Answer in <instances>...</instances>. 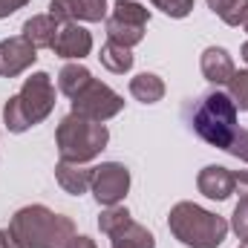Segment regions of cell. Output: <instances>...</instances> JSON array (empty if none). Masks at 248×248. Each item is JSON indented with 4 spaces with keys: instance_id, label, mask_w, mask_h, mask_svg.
I'll list each match as a JSON object with an SVG mask.
<instances>
[{
    "instance_id": "1",
    "label": "cell",
    "mask_w": 248,
    "mask_h": 248,
    "mask_svg": "<svg viewBox=\"0 0 248 248\" xmlns=\"http://www.w3.org/2000/svg\"><path fill=\"white\" fill-rule=\"evenodd\" d=\"M9 231L23 248H66L75 237V222L72 217L55 214L46 205H26L15 211Z\"/></svg>"
},
{
    "instance_id": "11",
    "label": "cell",
    "mask_w": 248,
    "mask_h": 248,
    "mask_svg": "<svg viewBox=\"0 0 248 248\" xmlns=\"http://www.w3.org/2000/svg\"><path fill=\"white\" fill-rule=\"evenodd\" d=\"M49 15L55 20L101 23L107 20V0H49Z\"/></svg>"
},
{
    "instance_id": "19",
    "label": "cell",
    "mask_w": 248,
    "mask_h": 248,
    "mask_svg": "<svg viewBox=\"0 0 248 248\" xmlns=\"http://www.w3.org/2000/svg\"><path fill=\"white\" fill-rule=\"evenodd\" d=\"M110 240H113L110 248H156V237L136 219L130 225H124L122 231L116 237H110Z\"/></svg>"
},
{
    "instance_id": "28",
    "label": "cell",
    "mask_w": 248,
    "mask_h": 248,
    "mask_svg": "<svg viewBox=\"0 0 248 248\" xmlns=\"http://www.w3.org/2000/svg\"><path fill=\"white\" fill-rule=\"evenodd\" d=\"M0 248H23V246H20V240L9 228H0Z\"/></svg>"
},
{
    "instance_id": "31",
    "label": "cell",
    "mask_w": 248,
    "mask_h": 248,
    "mask_svg": "<svg viewBox=\"0 0 248 248\" xmlns=\"http://www.w3.org/2000/svg\"><path fill=\"white\" fill-rule=\"evenodd\" d=\"M240 248H248V237H246V240H243V243H240Z\"/></svg>"
},
{
    "instance_id": "20",
    "label": "cell",
    "mask_w": 248,
    "mask_h": 248,
    "mask_svg": "<svg viewBox=\"0 0 248 248\" xmlns=\"http://www.w3.org/2000/svg\"><path fill=\"white\" fill-rule=\"evenodd\" d=\"M205 3L228 26H243L248 17V0H205Z\"/></svg>"
},
{
    "instance_id": "22",
    "label": "cell",
    "mask_w": 248,
    "mask_h": 248,
    "mask_svg": "<svg viewBox=\"0 0 248 248\" xmlns=\"http://www.w3.org/2000/svg\"><path fill=\"white\" fill-rule=\"evenodd\" d=\"M225 87H228V95L237 104V110L248 113V69H234V75Z\"/></svg>"
},
{
    "instance_id": "17",
    "label": "cell",
    "mask_w": 248,
    "mask_h": 248,
    "mask_svg": "<svg viewBox=\"0 0 248 248\" xmlns=\"http://www.w3.org/2000/svg\"><path fill=\"white\" fill-rule=\"evenodd\" d=\"M165 81L156 72H139L136 78H130V95L141 104H159L165 98Z\"/></svg>"
},
{
    "instance_id": "3",
    "label": "cell",
    "mask_w": 248,
    "mask_h": 248,
    "mask_svg": "<svg viewBox=\"0 0 248 248\" xmlns=\"http://www.w3.org/2000/svg\"><path fill=\"white\" fill-rule=\"evenodd\" d=\"M237 104L231 101L228 93L222 90H211L205 95H199L190 107V130L211 147L217 150H228L237 127Z\"/></svg>"
},
{
    "instance_id": "30",
    "label": "cell",
    "mask_w": 248,
    "mask_h": 248,
    "mask_svg": "<svg viewBox=\"0 0 248 248\" xmlns=\"http://www.w3.org/2000/svg\"><path fill=\"white\" fill-rule=\"evenodd\" d=\"M240 55H243V61H246V66H248V41L243 44V49H240Z\"/></svg>"
},
{
    "instance_id": "14",
    "label": "cell",
    "mask_w": 248,
    "mask_h": 248,
    "mask_svg": "<svg viewBox=\"0 0 248 248\" xmlns=\"http://www.w3.org/2000/svg\"><path fill=\"white\" fill-rule=\"evenodd\" d=\"M58 26H61V20H55L49 12H46V15H32V17L23 23V38H26L35 49H52V41H55Z\"/></svg>"
},
{
    "instance_id": "4",
    "label": "cell",
    "mask_w": 248,
    "mask_h": 248,
    "mask_svg": "<svg viewBox=\"0 0 248 248\" xmlns=\"http://www.w3.org/2000/svg\"><path fill=\"white\" fill-rule=\"evenodd\" d=\"M52 110H55V84L49 72H32L23 81L20 93L9 95L3 107V122L9 133H26L29 127L49 119Z\"/></svg>"
},
{
    "instance_id": "18",
    "label": "cell",
    "mask_w": 248,
    "mask_h": 248,
    "mask_svg": "<svg viewBox=\"0 0 248 248\" xmlns=\"http://www.w3.org/2000/svg\"><path fill=\"white\" fill-rule=\"evenodd\" d=\"M98 61L101 66L107 69V72H116V75H124V72H130L133 69V52L122 46V44H116V41H107L104 46H101V52H98Z\"/></svg>"
},
{
    "instance_id": "26",
    "label": "cell",
    "mask_w": 248,
    "mask_h": 248,
    "mask_svg": "<svg viewBox=\"0 0 248 248\" xmlns=\"http://www.w3.org/2000/svg\"><path fill=\"white\" fill-rule=\"evenodd\" d=\"M29 0H0V20L3 17H9V15H15L17 9H23Z\"/></svg>"
},
{
    "instance_id": "21",
    "label": "cell",
    "mask_w": 248,
    "mask_h": 248,
    "mask_svg": "<svg viewBox=\"0 0 248 248\" xmlns=\"http://www.w3.org/2000/svg\"><path fill=\"white\" fill-rule=\"evenodd\" d=\"M130 222H133V214L124 205H110V208H104L98 214V231L107 234V237H116L124 225H130Z\"/></svg>"
},
{
    "instance_id": "15",
    "label": "cell",
    "mask_w": 248,
    "mask_h": 248,
    "mask_svg": "<svg viewBox=\"0 0 248 248\" xmlns=\"http://www.w3.org/2000/svg\"><path fill=\"white\" fill-rule=\"evenodd\" d=\"M55 179H58V185H61L66 193L81 196V193L90 190L93 168H87V165H72V162H61V159H58V165H55Z\"/></svg>"
},
{
    "instance_id": "7",
    "label": "cell",
    "mask_w": 248,
    "mask_h": 248,
    "mask_svg": "<svg viewBox=\"0 0 248 248\" xmlns=\"http://www.w3.org/2000/svg\"><path fill=\"white\" fill-rule=\"evenodd\" d=\"M69 104H72V113L75 116L90 119V122H101V124L116 119L124 110V98L113 87H107L104 81H98V78H93L90 87L84 93H78Z\"/></svg>"
},
{
    "instance_id": "2",
    "label": "cell",
    "mask_w": 248,
    "mask_h": 248,
    "mask_svg": "<svg viewBox=\"0 0 248 248\" xmlns=\"http://www.w3.org/2000/svg\"><path fill=\"white\" fill-rule=\"evenodd\" d=\"M168 228L185 248H219L231 231L225 217L196 202H176L168 214Z\"/></svg>"
},
{
    "instance_id": "23",
    "label": "cell",
    "mask_w": 248,
    "mask_h": 248,
    "mask_svg": "<svg viewBox=\"0 0 248 248\" xmlns=\"http://www.w3.org/2000/svg\"><path fill=\"white\" fill-rule=\"evenodd\" d=\"M150 3H153V9H159L162 15L182 20V17H187V15L193 12V3H196V0H150Z\"/></svg>"
},
{
    "instance_id": "29",
    "label": "cell",
    "mask_w": 248,
    "mask_h": 248,
    "mask_svg": "<svg viewBox=\"0 0 248 248\" xmlns=\"http://www.w3.org/2000/svg\"><path fill=\"white\" fill-rule=\"evenodd\" d=\"M66 248H98V246H95V240H93V237H84V234H75V237H72V243H69Z\"/></svg>"
},
{
    "instance_id": "8",
    "label": "cell",
    "mask_w": 248,
    "mask_h": 248,
    "mask_svg": "<svg viewBox=\"0 0 248 248\" xmlns=\"http://www.w3.org/2000/svg\"><path fill=\"white\" fill-rule=\"evenodd\" d=\"M90 190L101 208L122 205V199L130 193V170L122 162H101L98 168H93Z\"/></svg>"
},
{
    "instance_id": "5",
    "label": "cell",
    "mask_w": 248,
    "mask_h": 248,
    "mask_svg": "<svg viewBox=\"0 0 248 248\" xmlns=\"http://www.w3.org/2000/svg\"><path fill=\"white\" fill-rule=\"evenodd\" d=\"M110 141V130L101 122H90L81 119L75 113L63 116L58 130H55V147L61 162H72V165H87L95 156H101V150Z\"/></svg>"
},
{
    "instance_id": "27",
    "label": "cell",
    "mask_w": 248,
    "mask_h": 248,
    "mask_svg": "<svg viewBox=\"0 0 248 248\" xmlns=\"http://www.w3.org/2000/svg\"><path fill=\"white\" fill-rule=\"evenodd\" d=\"M234 193L248 196V170H237L234 173Z\"/></svg>"
},
{
    "instance_id": "13",
    "label": "cell",
    "mask_w": 248,
    "mask_h": 248,
    "mask_svg": "<svg viewBox=\"0 0 248 248\" xmlns=\"http://www.w3.org/2000/svg\"><path fill=\"white\" fill-rule=\"evenodd\" d=\"M199 69H202L205 81L222 87V84L231 81V75H234L237 66H234V58H231L228 49H222V46H208V49L202 52V58H199Z\"/></svg>"
},
{
    "instance_id": "10",
    "label": "cell",
    "mask_w": 248,
    "mask_h": 248,
    "mask_svg": "<svg viewBox=\"0 0 248 248\" xmlns=\"http://www.w3.org/2000/svg\"><path fill=\"white\" fill-rule=\"evenodd\" d=\"M35 61H38V49L23 35L0 41V75L3 78H17L20 72H26Z\"/></svg>"
},
{
    "instance_id": "9",
    "label": "cell",
    "mask_w": 248,
    "mask_h": 248,
    "mask_svg": "<svg viewBox=\"0 0 248 248\" xmlns=\"http://www.w3.org/2000/svg\"><path fill=\"white\" fill-rule=\"evenodd\" d=\"M52 52L63 61H84L93 52V35L75 20H61L52 41Z\"/></svg>"
},
{
    "instance_id": "32",
    "label": "cell",
    "mask_w": 248,
    "mask_h": 248,
    "mask_svg": "<svg viewBox=\"0 0 248 248\" xmlns=\"http://www.w3.org/2000/svg\"><path fill=\"white\" fill-rule=\"evenodd\" d=\"M243 29H246V32H248V17H246V23H243Z\"/></svg>"
},
{
    "instance_id": "25",
    "label": "cell",
    "mask_w": 248,
    "mask_h": 248,
    "mask_svg": "<svg viewBox=\"0 0 248 248\" xmlns=\"http://www.w3.org/2000/svg\"><path fill=\"white\" fill-rule=\"evenodd\" d=\"M225 153H231L234 159H240V162L248 165V130L246 127H240V130L234 133V139H231V144H228Z\"/></svg>"
},
{
    "instance_id": "16",
    "label": "cell",
    "mask_w": 248,
    "mask_h": 248,
    "mask_svg": "<svg viewBox=\"0 0 248 248\" xmlns=\"http://www.w3.org/2000/svg\"><path fill=\"white\" fill-rule=\"evenodd\" d=\"M90 81H93V72H90L81 61L63 63L61 72H58V90H61L69 101H72L78 93H84V90L90 87Z\"/></svg>"
},
{
    "instance_id": "12",
    "label": "cell",
    "mask_w": 248,
    "mask_h": 248,
    "mask_svg": "<svg viewBox=\"0 0 248 248\" xmlns=\"http://www.w3.org/2000/svg\"><path fill=\"white\" fill-rule=\"evenodd\" d=\"M196 187H199L202 196H208L214 202H225L234 193V170H228L222 165H208V168L199 170Z\"/></svg>"
},
{
    "instance_id": "6",
    "label": "cell",
    "mask_w": 248,
    "mask_h": 248,
    "mask_svg": "<svg viewBox=\"0 0 248 248\" xmlns=\"http://www.w3.org/2000/svg\"><path fill=\"white\" fill-rule=\"evenodd\" d=\"M150 23V9H144L139 0H116L113 12L104 20L107 41H116L127 49L144 41V29Z\"/></svg>"
},
{
    "instance_id": "24",
    "label": "cell",
    "mask_w": 248,
    "mask_h": 248,
    "mask_svg": "<svg viewBox=\"0 0 248 248\" xmlns=\"http://www.w3.org/2000/svg\"><path fill=\"white\" fill-rule=\"evenodd\" d=\"M228 225H231V231H234L240 240L248 237V196H240V202H237V208H234Z\"/></svg>"
}]
</instances>
